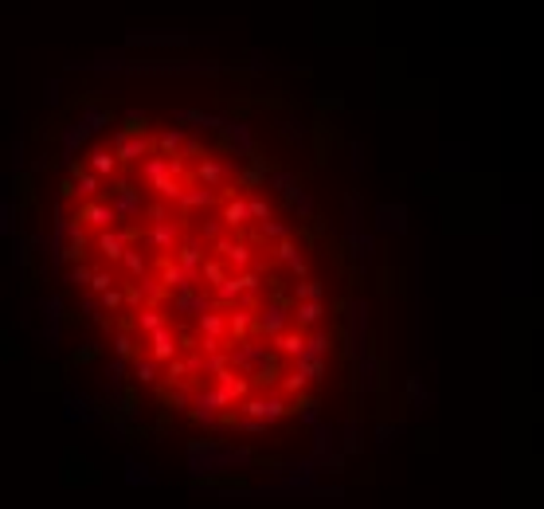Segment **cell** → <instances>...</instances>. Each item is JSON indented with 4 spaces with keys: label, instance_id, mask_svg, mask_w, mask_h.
Masks as SVG:
<instances>
[{
    "label": "cell",
    "instance_id": "obj_1",
    "mask_svg": "<svg viewBox=\"0 0 544 509\" xmlns=\"http://www.w3.org/2000/svg\"><path fill=\"white\" fill-rule=\"evenodd\" d=\"M274 357V353H267V345H255V341H235V349L228 353V360L235 364V369H247V372H258L267 360Z\"/></svg>",
    "mask_w": 544,
    "mask_h": 509
},
{
    "label": "cell",
    "instance_id": "obj_2",
    "mask_svg": "<svg viewBox=\"0 0 544 509\" xmlns=\"http://www.w3.org/2000/svg\"><path fill=\"white\" fill-rule=\"evenodd\" d=\"M290 318H294V313H290L286 306H282V298H278V302H270V306H263V310L255 313V330L267 333V337H278V333H286Z\"/></svg>",
    "mask_w": 544,
    "mask_h": 509
},
{
    "label": "cell",
    "instance_id": "obj_3",
    "mask_svg": "<svg viewBox=\"0 0 544 509\" xmlns=\"http://www.w3.org/2000/svg\"><path fill=\"white\" fill-rule=\"evenodd\" d=\"M180 172V161L172 157V153H153V157H145V165H141V177L157 189V184H165V180H172Z\"/></svg>",
    "mask_w": 544,
    "mask_h": 509
},
{
    "label": "cell",
    "instance_id": "obj_4",
    "mask_svg": "<svg viewBox=\"0 0 544 509\" xmlns=\"http://www.w3.org/2000/svg\"><path fill=\"white\" fill-rule=\"evenodd\" d=\"M216 255L223 263H231V267H251V259H255V255H251V243H239V239H228V235H223V239L216 243Z\"/></svg>",
    "mask_w": 544,
    "mask_h": 509
},
{
    "label": "cell",
    "instance_id": "obj_5",
    "mask_svg": "<svg viewBox=\"0 0 544 509\" xmlns=\"http://www.w3.org/2000/svg\"><path fill=\"white\" fill-rule=\"evenodd\" d=\"M114 192V212H118L122 220L126 216H141L145 212V204H141V196H138V189L133 184H118V189H110Z\"/></svg>",
    "mask_w": 544,
    "mask_h": 509
},
{
    "label": "cell",
    "instance_id": "obj_6",
    "mask_svg": "<svg viewBox=\"0 0 544 509\" xmlns=\"http://www.w3.org/2000/svg\"><path fill=\"white\" fill-rule=\"evenodd\" d=\"M239 411H243V415H255V420H263V423H274L278 415L286 411V404H282V399H247Z\"/></svg>",
    "mask_w": 544,
    "mask_h": 509
},
{
    "label": "cell",
    "instance_id": "obj_7",
    "mask_svg": "<svg viewBox=\"0 0 544 509\" xmlns=\"http://www.w3.org/2000/svg\"><path fill=\"white\" fill-rule=\"evenodd\" d=\"M75 220H87V223H94V228H110V223L122 220V216L114 212V204H82Z\"/></svg>",
    "mask_w": 544,
    "mask_h": 509
},
{
    "label": "cell",
    "instance_id": "obj_8",
    "mask_svg": "<svg viewBox=\"0 0 544 509\" xmlns=\"http://www.w3.org/2000/svg\"><path fill=\"white\" fill-rule=\"evenodd\" d=\"M172 310L177 313H208L212 310V298L208 294H196V290H192V294H172Z\"/></svg>",
    "mask_w": 544,
    "mask_h": 509
},
{
    "label": "cell",
    "instance_id": "obj_9",
    "mask_svg": "<svg viewBox=\"0 0 544 509\" xmlns=\"http://www.w3.org/2000/svg\"><path fill=\"white\" fill-rule=\"evenodd\" d=\"M223 133H228V141L235 145L239 157H255V141H251L247 126H239V121H228V126H223Z\"/></svg>",
    "mask_w": 544,
    "mask_h": 509
},
{
    "label": "cell",
    "instance_id": "obj_10",
    "mask_svg": "<svg viewBox=\"0 0 544 509\" xmlns=\"http://www.w3.org/2000/svg\"><path fill=\"white\" fill-rule=\"evenodd\" d=\"M145 153H149V141L145 138H133V133H126V130L118 133V157L122 161H141Z\"/></svg>",
    "mask_w": 544,
    "mask_h": 509
},
{
    "label": "cell",
    "instance_id": "obj_11",
    "mask_svg": "<svg viewBox=\"0 0 544 509\" xmlns=\"http://www.w3.org/2000/svg\"><path fill=\"white\" fill-rule=\"evenodd\" d=\"M177 239H180V228L172 220H165V223H153V231H149V243L153 247H161V251H168V247H177Z\"/></svg>",
    "mask_w": 544,
    "mask_h": 509
},
{
    "label": "cell",
    "instance_id": "obj_12",
    "mask_svg": "<svg viewBox=\"0 0 544 509\" xmlns=\"http://www.w3.org/2000/svg\"><path fill=\"white\" fill-rule=\"evenodd\" d=\"M306 345H309V337L306 333H278L274 337V349L278 353H286V357H302V353H306Z\"/></svg>",
    "mask_w": 544,
    "mask_h": 509
},
{
    "label": "cell",
    "instance_id": "obj_13",
    "mask_svg": "<svg viewBox=\"0 0 544 509\" xmlns=\"http://www.w3.org/2000/svg\"><path fill=\"white\" fill-rule=\"evenodd\" d=\"M177 263H184L189 270H204V247H200V239H189V243H180L177 247Z\"/></svg>",
    "mask_w": 544,
    "mask_h": 509
},
{
    "label": "cell",
    "instance_id": "obj_14",
    "mask_svg": "<svg viewBox=\"0 0 544 509\" xmlns=\"http://www.w3.org/2000/svg\"><path fill=\"white\" fill-rule=\"evenodd\" d=\"M196 325H200V333H208V337H219V333H228V330H231V318H223V313L208 310V313H200V318H196Z\"/></svg>",
    "mask_w": 544,
    "mask_h": 509
},
{
    "label": "cell",
    "instance_id": "obj_15",
    "mask_svg": "<svg viewBox=\"0 0 544 509\" xmlns=\"http://www.w3.org/2000/svg\"><path fill=\"white\" fill-rule=\"evenodd\" d=\"M196 172H200V180H204V184L212 189V184H219V180L228 177V165H223V161H216V157H204Z\"/></svg>",
    "mask_w": 544,
    "mask_h": 509
},
{
    "label": "cell",
    "instance_id": "obj_16",
    "mask_svg": "<svg viewBox=\"0 0 544 509\" xmlns=\"http://www.w3.org/2000/svg\"><path fill=\"white\" fill-rule=\"evenodd\" d=\"M212 200H216V192L208 189V184H204V189H184V196H180V208H208Z\"/></svg>",
    "mask_w": 544,
    "mask_h": 509
},
{
    "label": "cell",
    "instance_id": "obj_17",
    "mask_svg": "<svg viewBox=\"0 0 544 509\" xmlns=\"http://www.w3.org/2000/svg\"><path fill=\"white\" fill-rule=\"evenodd\" d=\"M255 313L258 310H231V337H235V341H243V337H247V333L251 330H255Z\"/></svg>",
    "mask_w": 544,
    "mask_h": 509
},
{
    "label": "cell",
    "instance_id": "obj_18",
    "mask_svg": "<svg viewBox=\"0 0 544 509\" xmlns=\"http://www.w3.org/2000/svg\"><path fill=\"white\" fill-rule=\"evenodd\" d=\"M172 349H177V341H172V333L161 325V330H153V360H168L172 357Z\"/></svg>",
    "mask_w": 544,
    "mask_h": 509
},
{
    "label": "cell",
    "instance_id": "obj_19",
    "mask_svg": "<svg viewBox=\"0 0 544 509\" xmlns=\"http://www.w3.org/2000/svg\"><path fill=\"white\" fill-rule=\"evenodd\" d=\"M247 216H251L247 200H231V204H223V223H228V228H243Z\"/></svg>",
    "mask_w": 544,
    "mask_h": 509
},
{
    "label": "cell",
    "instance_id": "obj_20",
    "mask_svg": "<svg viewBox=\"0 0 544 509\" xmlns=\"http://www.w3.org/2000/svg\"><path fill=\"white\" fill-rule=\"evenodd\" d=\"M98 251L106 259H126V235H98Z\"/></svg>",
    "mask_w": 544,
    "mask_h": 509
},
{
    "label": "cell",
    "instance_id": "obj_21",
    "mask_svg": "<svg viewBox=\"0 0 544 509\" xmlns=\"http://www.w3.org/2000/svg\"><path fill=\"white\" fill-rule=\"evenodd\" d=\"M267 177H270L267 184H270V189H278L282 196H297V192H302V189H297V177H294V172H274V169H270Z\"/></svg>",
    "mask_w": 544,
    "mask_h": 509
},
{
    "label": "cell",
    "instance_id": "obj_22",
    "mask_svg": "<svg viewBox=\"0 0 544 509\" xmlns=\"http://www.w3.org/2000/svg\"><path fill=\"white\" fill-rule=\"evenodd\" d=\"M294 318L297 325H317L321 321V302H294Z\"/></svg>",
    "mask_w": 544,
    "mask_h": 509
},
{
    "label": "cell",
    "instance_id": "obj_23",
    "mask_svg": "<svg viewBox=\"0 0 544 509\" xmlns=\"http://www.w3.org/2000/svg\"><path fill=\"white\" fill-rule=\"evenodd\" d=\"M133 376H138V384H153V380H157V360L133 357Z\"/></svg>",
    "mask_w": 544,
    "mask_h": 509
},
{
    "label": "cell",
    "instance_id": "obj_24",
    "mask_svg": "<svg viewBox=\"0 0 544 509\" xmlns=\"http://www.w3.org/2000/svg\"><path fill=\"white\" fill-rule=\"evenodd\" d=\"M133 321H138V330H141V333H153V330H161V325H165V318H161V310H157V306L141 310Z\"/></svg>",
    "mask_w": 544,
    "mask_h": 509
},
{
    "label": "cell",
    "instance_id": "obj_25",
    "mask_svg": "<svg viewBox=\"0 0 544 509\" xmlns=\"http://www.w3.org/2000/svg\"><path fill=\"white\" fill-rule=\"evenodd\" d=\"M329 349H333V341H329L325 333H314V337H309V345H306V353H302V357H309V360H321V357H325Z\"/></svg>",
    "mask_w": 544,
    "mask_h": 509
},
{
    "label": "cell",
    "instance_id": "obj_26",
    "mask_svg": "<svg viewBox=\"0 0 544 509\" xmlns=\"http://www.w3.org/2000/svg\"><path fill=\"white\" fill-rule=\"evenodd\" d=\"M294 302H321V286L314 279H306L302 286H294Z\"/></svg>",
    "mask_w": 544,
    "mask_h": 509
},
{
    "label": "cell",
    "instance_id": "obj_27",
    "mask_svg": "<svg viewBox=\"0 0 544 509\" xmlns=\"http://www.w3.org/2000/svg\"><path fill=\"white\" fill-rule=\"evenodd\" d=\"M118 153H114V157H110V153L106 149H98V153H94V161H90V165H94V172H102V177H106V172H114V169H118Z\"/></svg>",
    "mask_w": 544,
    "mask_h": 509
},
{
    "label": "cell",
    "instance_id": "obj_28",
    "mask_svg": "<svg viewBox=\"0 0 544 509\" xmlns=\"http://www.w3.org/2000/svg\"><path fill=\"white\" fill-rule=\"evenodd\" d=\"M98 177H102V172H82V177H75V180H79L75 192H79V196H94V192H98Z\"/></svg>",
    "mask_w": 544,
    "mask_h": 509
},
{
    "label": "cell",
    "instance_id": "obj_29",
    "mask_svg": "<svg viewBox=\"0 0 544 509\" xmlns=\"http://www.w3.org/2000/svg\"><path fill=\"white\" fill-rule=\"evenodd\" d=\"M274 259L278 263H290V267H294L297 259H302V255H297V247L290 239H278V247H274Z\"/></svg>",
    "mask_w": 544,
    "mask_h": 509
},
{
    "label": "cell",
    "instance_id": "obj_30",
    "mask_svg": "<svg viewBox=\"0 0 544 509\" xmlns=\"http://www.w3.org/2000/svg\"><path fill=\"white\" fill-rule=\"evenodd\" d=\"M263 239H290V228L278 220H263Z\"/></svg>",
    "mask_w": 544,
    "mask_h": 509
},
{
    "label": "cell",
    "instance_id": "obj_31",
    "mask_svg": "<svg viewBox=\"0 0 544 509\" xmlns=\"http://www.w3.org/2000/svg\"><path fill=\"white\" fill-rule=\"evenodd\" d=\"M309 384V376L302 369H294V372H286V380H282V392H302Z\"/></svg>",
    "mask_w": 544,
    "mask_h": 509
},
{
    "label": "cell",
    "instance_id": "obj_32",
    "mask_svg": "<svg viewBox=\"0 0 544 509\" xmlns=\"http://www.w3.org/2000/svg\"><path fill=\"white\" fill-rule=\"evenodd\" d=\"M67 282H75V286H90V282H94V270H90V267H75L67 274Z\"/></svg>",
    "mask_w": 544,
    "mask_h": 509
},
{
    "label": "cell",
    "instance_id": "obj_33",
    "mask_svg": "<svg viewBox=\"0 0 544 509\" xmlns=\"http://www.w3.org/2000/svg\"><path fill=\"white\" fill-rule=\"evenodd\" d=\"M122 263H126L129 274H145V259H141L138 251H126V259H122Z\"/></svg>",
    "mask_w": 544,
    "mask_h": 509
},
{
    "label": "cell",
    "instance_id": "obj_34",
    "mask_svg": "<svg viewBox=\"0 0 544 509\" xmlns=\"http://www.w3.org/2000/svg\"><path fill=\"white\" fill-rule=\"evenodd\" d=\"M114 353H118V357H133V337H129V333H118V337H114Z\"/></svg>",
    "mask_w": 544,
    "mask_h": 509
},
{
    "label": "cell",
    "instance_id": "obj_35",
    "mask_svg": "<svg viewBox=\"0 0 544 509\" xmlns=\"http://www.w3.org/2000/svg\"><path fill=\"white\" fill-rule=\"evenodd\" d=\"M149 118L145 114H126V133H145Z\"/></svg>",
    "mask_w": 544,
    "mask_h": 509
},
{
    "label": "cell",
    "instance_id": "obj_36",
    "mask_svg": "<svg viewBox=\"0 0 544 509\" xmlns=\"http://www.w3.org/2000/svg\"><path fill=\"white\" fill-rule=\"evenodd\" d=\"M247 208H251V216H255V220H270V204L267 200H247Z\"/></svg>",
    "mask_w": 544,
    "mask_h": 509
},
{
    "label": "cell",
    "instance_id": "obj_37",
    "mask_svg": "<svg viewBox=\"0 0 544 509\" xmlns=\"http://www.w3.org/2000/svg\"><path fill=\"white\" fill-rule=\"evenodd\" d=\"M90 290H98V294H106V290H114V279H110L106 270H94V282H90Z\"/></svg>",
    "mask_w": 544,
    "mask_h": 509
},
{
    "label": "cell",
    "instance_id": "obj_38",
    "mask_svg": "<svg viewBox=\"0 0 544 509\" xmlns=\"http://www.w3.org/2000/svg\"><path fill=\"white\" fill-rule=\"evenodd\" d=\"M177 149H180V133L172 130V133H165V138H161V153H172V157H177Z\"/></svg>",
    "mask_w": 544,
    "mask_h": 509
},
{
    "label": "cell",
    "instance_id": "obj_39",
    "mask_svg": "<svg viewBox=\"0 0 544 509\" xmlns=\"http://www.w3.org/2000/svg\"><path fill=\"white\" fill-rule=\"evenodd\" d=\"M126 306H129V310L145 306V294H141V286H129V290H126Z\"/></svg>",
    "mask_w": 544,
    "mask_h": 509
},
{
    "label": "cell",
    "instance_id": "obj_40",
    "mask_svg": "<svg viewBox=\"0 0 544 509\" xmlns=\"http://www.w3.org/2000/svg\"><path fill=\"white\" fill-rule=\"evenodd\" d=\"M204 274H208V279H212V286H219V282L228 279V274H223V267H219V263H204Z\"/></svg>",
    "mask_w": 544,
    "mask_h": 509
},
{
    "label": "cell",
    "instance_id": "obj_41",
    "mask_svg": "<svg viewBox=\"0 0 544 509\" xmlns=\"http://www.w3.org/2000/svg\"><path fill=\"white\" fill-rule=\"evenodd\" d=\"M102 306H106V310H118V306H122V294H118V290H106V294H102Z\"/></svg>",
    "mask_w": 544,
    "mask_h": 509
},
{
    "label": "cell",
    "instance_id": "obj_42",
    "mask_svg": "<svg viewBox=\"0 0 544 509\" xmlns=\"http://www.w3.org/2000/svg\"><path fill=\"white\" fill-rule=\"evenodd\" d=\"M122 372H126V357H118V360H114V364L106 369V376H110V380H122Z\"/></svg>",
    "mask_w": 544,
    "mask_h": 509
},
{
    "label": "cell",
    "instance_id": "obj_43",
    "mask_svg": "<svg viewBox=\"0 0 544 509\" xmlns=\"http://www.w3.org/2000/svg\"><path fill=\"white\" fill-rule=\"evenodd\" d=\"M365 388H376V364L365 360Z\"/></svg>",
    "mask_w": 544,
    "mask_h": 509
}]
</instances>
